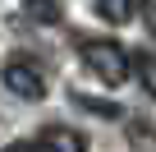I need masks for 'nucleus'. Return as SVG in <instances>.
<instances>
[{
    "label": "nucleus",
    "instance_id": "f257e3e1",
    "mask_svg": "<svg viewBox=\"0 0 156 152\" xmlns=\"http://www.w3.org/2000/svg\"><path fill=\"white\" fill-rule=\"evenodd\" d=\"M78 55H83V65L97 74L101 83H124L129 74H133V60H129V51L119 46V42H110V37H87L83 46H78Z\"/></svg>",
    "mask_w": 156,
    "mask_h": 152
},
{
    "label": "nucleus",
    "instance_id": "f03ea898",
    "mask_svg": "<svg viewBox=\"0 0 156 152\" xmlns=\"http://www.w3.org/2000/svg\"><path fill=\"white\" fill-rule=\"evenodd\" d=\"M0 79H5V88L14 92V97H23V102H37V97H46V79H41V69L32 65V60H9L5 69H0Z\"/></svg>",
    "mask_w": 156,
    "mask_h": 152
},
{
    "label": "nucleus",
    "instance_id": "7ed1b4c3",
    "mask_svg": "<svg viewBox=\"0 0 156 152\" xmlns=\"http://www.w3.org/2000/svg\"><path fill=\"white\" fill-rule=\"evenodd\" d=\"M41 147L46 152H87V138L73 134V129H64V124H51L41 134Z\"/></svg>",
    "mask_w": 156,
    "mask_h": 152
},
{
    "label": "nucleus",
    "instance_id": "20e7f679",
    "mask_svg": "<svg viewBox=\"0 0 156 152\" xmlns=\"http://www.w3.org/2000/svg\"><path fill=\"white\" fill-rule=\"evenodd\" d=\"M124 134H129V147H138V152H151V147H156V124H151L147 115H129Z\"/></svg>",
    "mask_w": 156,
    "mask_h": 152
},
{
    "label": "nucleus",
    "instance_id": "39448f33",
    "mask_svg": "<svg viewBox=\"0 0 156 152\" xmlns=\"http://www.w3.org/2000/svg\"><path fill=\"white\" fill-rule=\"evenodd\" d=\"M133 9H138L133 0H97V14H101L106 23H115V28H119V23H129V19H133Z\"/></svg>",
    "mask_w": 156,
    "mask_h": 152
},
{
    "label": "nucleus",
    "instance_id": "423d86ee",
    "mask_svg": "<svg viewBox=\"0 0 156 152\" xmlns=\"http://www.w3.org/2000/svg\"><path fill=\"white\" fill-rule=\"evenodd\" d=\"M69 102H73V106H83V111H92V115H101V120L119 115V106H115V102H106V97H87V92H78V88L69 92Z\"/></svg>",
    "mask_w": 156,
    "mask_h": 152
},
{
    "label": "nucleus",
    "instance_id": "0eeeda50",
    "mask_svg": "<svg viewBox=\"0 0 156 152\" xmlns=\"http://www.w3.org/2000/svg\"><path fill=\"white\" fill-rule=\"evenodd\" d=\"M133 69H138V79H142L147 97L156 102V55H151V51H147V55H138V60H133Z\"/></svg>",
    "mask_w": 156,
    "mask_h": 152
},
{
    "label": "nucleus",
    "instance_id": "6e6552de",
    "mask_svg": "<svg viewBox=\"0 0 156 152\" xmlns=\"http://www.w3.org/2000/svg\"><path fill=\"white\" fill-rule=\"evenodd\" d=\"M28 14L41 19V23H55L60 19V0H28Z\"/></svg>",
    "mask_w": 156,
    "mask_h": 152
},
{
    "label": "nucleus",
    "instance_id": "1a4fd4ad",
    "mask_svg": "<svg viewBox=\"0 0 156 152\" xmlns=\"http://www.w3.org/2000/svg\"><path fill=\"white\" fill-rule=\"evenodd\" d=\"M9 152H46V147H41V143H14Z\"/></svg>",
    "mask_w": 156,
    "mask_h": 152
}]
</instances>
